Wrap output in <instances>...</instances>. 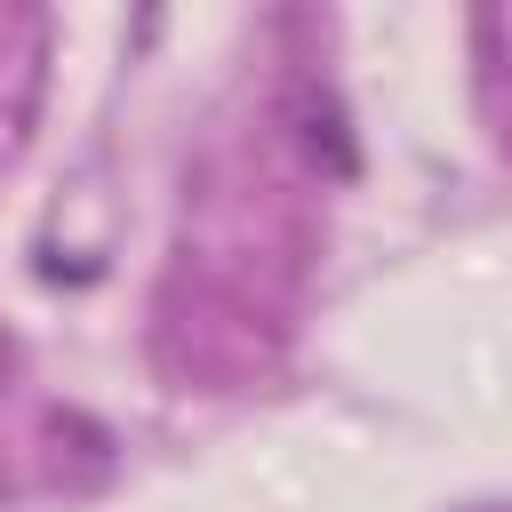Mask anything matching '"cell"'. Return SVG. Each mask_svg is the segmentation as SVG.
<instances>
[{
    "label": "cell",
    "instance_id": "cell-1",
    "mask_svg": "<svg viewBox=\"0 0 512 512\" xmlns=\"http://www.w3.org/2000/svg\"><path fill=\"white\" fill-rule=\"evenodd\" d=\"M288 120H296V144H304L328 176H352V128H344V104H336L328 88L296 80V88H288Z\"/></svg>",
    "mask_w": 512,
    "mask_h": 512
}]
</instances>
